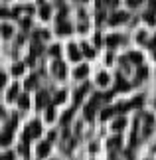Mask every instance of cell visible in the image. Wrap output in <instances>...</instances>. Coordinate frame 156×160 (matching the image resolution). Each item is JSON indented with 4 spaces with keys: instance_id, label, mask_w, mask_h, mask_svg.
<instances>
[{
    "instance_id": "1",
    "label": "cell",
    "mask_w": 156,
    "mask_h": 160,
    "mask_svg": "<svg viewBox=\"0 0 156 160\" xmlns=\"http://www.w3.org/2000/svg\"><path fill=\"white\" fill-rule=\"evenodd\" d=\"M40 132H42L40 122H38V121H34L32 125H30L26 131H24V142H28V140H30V138H34V137H40Z\"/></svg>"
},
{
    "instance_id": "2",
    "label": "cell",
    "mask_w": 156,
    "mask_h": 160,
    "mask_svg": "<svg viewBox=\"0 0 156 160\" xmlns=\"http://www.w3.org/2000/svg\"><path fill=\"white\" fill-rule=\"evenodd\" d=\"M127 18H128V14H127V12H115V14L109 18V24H113V26H117V24H123V22H127Z\"/></svg>"
},
{
    "instance_id": "3",
    "label": "cell",
    "mask_w": 156,
    "mask_h": 160,
    "mask_svg": "<svg viewBox=\"0 0 156 160\" xmlns=\"http://www.w3.org/2000/svg\"><path fill=\"white\" fill-rule=\"evenodd\" d=\"M52 71H53V75H55V77L63 79V77H65V65H63V61H55L53 67H52Z\"/></svg>"
},
{
    "instance_id": "4",
    "label": "cell",
    "mask_w": 156,
    "mask_h": 160,
    "mask_svg": "<svg viewBox=\"0 0 156 160\" xmlns=\"http://www.w3.org/2000/svg\"><path fill=\"white\" fill-rule=\"evenodd\" d=\"M36 103H38V109H43L49 105V95L46 93V91H40L38 93V99H36Z\"/></svg>"
},
{
    "instance_id": "5",
    "label": "cell",
    "mask_w": 156,
    "mask_h": 160,
    "mask_svg": "<svg viewBox=\"0 0 156 160\" xmlns=\"http://www.w3.org/2000/svg\"><path fill=\"white\" fill-rule=\"evenodd\" d=\"M49 154V140H46V142H40L38 144V156L43 158V156H48Z\"/></svg>"
},
{
    "instance_id": "6",
    "label": "cell",
    "mask_w": 156,
    "mask_h": 160,
    "mask_svg": "<svg viewBox=\"0 0 156 160\" xmlns=\"http://www.w3.org/2000/svg\"><path fill=\"white\" fill-rule=\"evenodd\" d=\"M67 53H69V58H71L73 61H79V59H81V52L77 50V46H73V44L67 48Z\"/></svg>"
},
{
    "instance_id": "7",
    "label": "cell",
    "mask_w": 156,
    "mask_h": 160,
    "mask_svg": "<svg viewBox=\"0 0 156 160\" xmlns=\"http://www.w3.org/2000/svg\"><path fill=\"white\" fill-rule=\"evenodd\" d=\"M71 32H73L71 24H63V22H59V26H58V34H61V36H67V34H71Z\"/></svg>"
},
{
    "instance_id": "8",
    "label": "cell",
    "mask_w": 156,
    "mask_h": 160,
    "mask_svg": "<svg viewBox=\"0 0 156 160\" xmlns=\"http://www.w3.org/2000/svg\"><path fill=\"white\" fill-rule=\"evenodd\" d=\"M87 91H89V85H81V87L77 89V93H75V105H77V103H81V99H83V95L87 93Z\"/></svg>"
},
{
    "instance_id": "9",
    "label": "cell",
    "mask_w": 156,
    "mask_h": 160,
    "mask_svg": "<svg viewBox=\"0 0 156 160\" xmlns=\"http://www.w3.org/2000/svg\"><path fill=\"white\" fill-rule=\"evenodd\" d=\"M124 125H127V119H124V117H118V119H115V122H113V131H123Z\"/></svg>"
},
{
    "instance_id": "10",
    "label": "cell",
    "mask_w": 156,
    "mask_h": 160,
    "mask_svg": "<svg viewBox=\"0 0 156 160\" xmlns=\"http://www.w3.org/2000/svg\"><path fill=\"white\" fill-rule=\"evenodd\" d=\"M127 59H128V61H133V63H136V65H140V63H142V55H140L138 52H130Z\"/></svg>"
},
{
    "instance_id": "11",
    "label": "cell",
    "mask_w": 156,
    "mask_h": 160,
    "mask_svg": "<svg viewBox=\"0 0 156 160\" xmlns=\"http://www.w3.org/2000/svg\"><path fill=\"white\" fill-rule=\"evenodd\" d=\"M10 142H12V132L4 131L2 134H0V144H2V146H6V144H10Z\"/></svg>"
},
{
    "instance_id": "12",
    "label": "cell",
    "mask_w": 156,
    "mask_h": 160,
    "mask_svg": "<svg viewBox=\"0 0 156 160\" xmlns=\"http://www.w3.org/2000/svg\"><path fill=\"white\" fill-rule=\"evenodd\" d=\"M0 32H2V36H4V38H10V36L14 34V28H12V26H8V24H2Z\"/></svg>"
},
{
    "instance_id": "13",
    "label": "cell",
    "mask_w": 156,
    "mask_h": 160,
    "mask_svg": "<svg viewBox=\"0 0 156 160\" xmlns=\"http://www.w3.org/2000/svg\"><path fill=\"white\" fill-rule=\"evenodd\" d=\"M128 87H130V85H128L127 81H124V79H123L121 75H118V77H117V89H118V91H127Z\"/></svg>"
},
{
    "instance_id": "14",
    "label": "cell",
    "mask_w": 156,
    "mask_h": 160,
    "mask_svg": "<svg viewBox=\"0 0 156 160\" xmlns=\"http://www.w3.org/2000/svg\"><path fill=\"white\" fill-rule=\"evenodd\" d=\"M121 42H123V38H121V36H109V38H107V44H109L111 48L118 46V44H121Z\"/></svg>"
},
{
    "instance_id": "15",
    "label": "cell",
    "mask_w": 156,
    "mask_h": 160,
    "mask_svg": "<svg viewBox=\"0 0 156 160\" xmlns=\"http://www.w3.org/2000/svg\"><path fill=\"white\" fill-rule=\"evenodd\" d=\"M18 105H20V109H28V107H30L28 95H20V97H18Z\"/></svg>"
},
{
    "instance_id": "16",
    "label": "cell",
    "mask_w": 156,
    "mask_h": 160,
    "mask_svg": "<svg viewBox=\"0 0 156 160\" xmlns=\"http://www.w3.org/2000/svg\"><path fill=\"white\" fill-rule=\"evenodd\" d=\"M87 71H89V67H87V65L77 67V69H75V77H77V79H83V77L87 75Z\"/></svg>"
},
{
    "instance_id": "17",
    "label": "cell",
    "mask_w": 156,
    "mask_h": 160,
    "mask_svg": "<svg viewBox=\"0 0 156 160\" xmlns=\"http://www.w3.org/2000/svg\"><path fill=\"white\" fill-rule=\"evenodd\" d=\"M49 14H52V8L43 4L42 8H40V16H42V20H48V18H49Z\"/></svg>"
},
{
    "instance_id": "18",
    "label": "cell",
    "mask_w": 156,
    "mask_h": 160,
    "mask_svg": "<svg viewBox=\"0 0 156 160\" xmlns=\"http://www.w3.org/2000/svg\"><path fill=\"white\" fill-rule=\"evenodd\" d=\"M109 148L115 150V148H121V137H113L109 140Z\"/></svg>"
},
{
    "instance_id": "19",
    "label": "cell",
    "mask_w": 156,
    "mask_h": 160,
    "mask_svg": "<svg viewBox=\"0 0 156 160\" xmlns=\"http://www.w3.org/2000/svg\"><path fill=\"white\" fill-rule=\"evenodd\" d=\"M97 83L101 85V87H105V85H109V75H107V73H99V77H97Z\"/></svg>"
},
{
    "instance_id": "20",
    "label": "cell",
    "mask_w": 156,
    "mask_h": 160,
    "mask_svg": "<svg viewBox=\"0 0 156 160\" xmlns=\"http://www.w3.org/2000/svg\"><path fill=\"white\" fill-rule=\"evenodd\" d=\"M24 69H26V65H24V63H16L14 67H12V73H14V75H22Z\"/></svg>"
},
{
    "instance_id": "21",
    "label": "cell",
    "mask_w": 156,
    "mask_h": 160,
    "mask_svg": "<svg viewBox=\"0 0 156 160\" xmlns=\"http://www.w3.org/2000/svg\"><path fill=\"white\" fill-rule=\"evenodd\" d=\"M16 97H18V85H12L8 91V101H14Z\"/></svg>"
},
{
    "instance_id": "22",
    "label": "cell",
    "mask_w": 156,
    "mask_h": 160,
    "mask_svg": "<svg viewBox=\"0 0 156 160\" xmlns=\"http://www.w3.org/2000/svg\"><path fill=\"white\" fill-rule=\"evenodd\" d=\"M113 113H115V109H113V107L103 109V111H101V119H109V117H113Z\"/></svg>"
},
{
    "instance_id": "23",
    "label": "cell",
    "mask_w": 156,
    "mask_h": 160,
    "mask_svg": "<svg viewBox=\"0 0 156 160\" xmlns=\"http://www.w3.org/2000/svg\"><path fill=\"white\" fill-rule=\"evenodd\" d=\"M46 119H48V121H53V119H55V109H53V105H48V113H46Z\"/></svg>"
},
{
    "instance_id": "24",
    "label": "cell",
    "mask_w": 156,
    "mask_h": 160,
    "mask_svg": "<svg viewBox=\"0 0 156 160\" xmlns=\"http://www.w3.org/2000/svg\"><path fill=\"white\" fill-rule=\"evenodd\" d=\"M146 75H148V69H146V67H142V65H140V67H138V73H136V79L140 81V79H144Z\"/></svg>"
},
{
    "instance_id": "25",
    "label": "cell",
    "mask_w": 156,
    "mask_h": 160,
    "mask_svg": "<svg viewBox=\"0 0 156 160\" xmlns=\"http://www.w3.org/2000/svg\"><path fill=\"white\" fill-rule=\"evenodd\" d=\"M65 97H67L65 91H59V93L53 97V103H63V101H65Z\"/></svg>"
},
{
    "instance_id": "26",
    "label": "cell",
    "mask_w": 156,
    "mask_h": 160,
    "mask_svg": "<svg viewBox=\"0 0 156 160\" xmlns=\"http://www.w3.org/2000/svg\"><path fill=\"white\" fill-rule=\"evenodd\" d=\"M73 117V109H69V111H65V115L61 117V122H63V125H67V122H69V119Z\"/></svg>"
},
{
    "instance_id": "27",
    "label": "cell",
    "mask_w": 156,
    "mask_h": 160,
    "mask_svg": "<svg viewBox=\"0 0 156 160\" xmlns=\"http://www.w3.org/2000/svg\"><path fill=\"white\" fill-rule=\"evenodd\" d=\"M83 53L87 55V58H93V55H95V50H93V48H89L87 44H83Z\"/></svg>"
},
{
    "instance_id": "28",
    "label": "cell",
    "mask_w": 156,
    "mask_h": 160,
    "mask_svg": "<svg viewBox=\"0 0 156 160\" xmlns=\"http://www.w3.org/2000/svg\"><path fill=\"white\" fill-rule=\"evenodd\" d=\"M36 81H38V77H36V75H32V77H30L28 81H26V89H32V87H36Z\"/></svg>"
},
{
    "instance_id": "29",
    "label": "cell",
    "mask_w": 156,
    "mask_h": 160,
    "mask_svg": "<svg viewBox=\"0 0 156 160\" xmlns=\"http://www.w3.org/2000/svg\"><path fill=\"white\" fill-rule=\"evenodd\" d=\"M144 22H148V24H156V18H154L152 12H146V14H144Z\"/></svg>"
},
{
    "instance_id": "30",
    "label": "cell",
    "mask_w": 156,
    "mask_h": 160,
    "mask_svg": "<svg viewBox=\"0 0 156 160\" xmlns=\"http://www.w3.org/2000/svg\"><path fill=\"white\" fill-rule=\"evenodd\" d=\"M49 53L58 58V55H59V46H52V48H49Z\"/></svg>"
},
{
    "instance_id": "31",
    "label": "cell",
    "mask_w": 156,
    "mask_h": 160,
    "mask_svg": "<svg viewBox=\"0 0 156 160\" xmlns=\"http://www.w3.org/2000/svg\"><path fill=\"white\" fill-rule=\"evenodd\" d=\"M142 2V0H127V4L130 6V8H136V6H138Z\"/></svg>"
},
{
    "instance_id": "32",
    "label": "cell",
    "mask_w": 156,
    "mask_h": 160,
    "mask_svg": "<svg viewBox=\"0 0 156 160\" xmlns=\"http://www.w3.org/2000/svg\"><path fill=\"white\" fill-rule=\"evenodd\" d=\"M12 12L8 10V8H0V16H10Z\"/></svg>"
},
{
    "instance_id": "33",
    "label": "cell",
    "mask_w": 156,
    "mask_h": 160,
    "mask_svg": "<svg viewBox=\"0 0 156 160\" xmlns=\"http://www.w3.org/2000/svg\"><path fill=\"white\" fill-rule=\"evenodd\" d=\"M20 152H24V154H28V144H26V142H22V144H20Z\"/></svg>"
},
{
    "instance_id": "34",
    "label": "cell",
    "mask_w": 156,
    "mask_h": 160,
    "mask_svg": "<svg viewBox=\"0 0 156 160\" xmlns=\"http://www.w3.org/2000/svg\"><path fill=\"white\" fill-rule=\"evenodd\" d=\"M4 85H6V75H4V73H0V87H4Z\"/></svg>"
},
{
    "instance_id": "35",
    "label": "cell",
    "mask_w": 156,
    "mask_h": 160,
    "mask_svg": "<svg viewBox=\"0 0 156 160\" xmlns=\"http://www.w3.org/2000/svg\"><path fill=\"white\" fill-rule=\"evenodd\" d=\"M150 12H152V14L156 12V0H150Z\"/></svg>"
},
{
    "instance_id": "36",
    "label": "cell",
    "mask_w": 156,
    "mask_h": 160,
    "mask_svg": "<svg viewBox=\"0 0 156 160\" xmlns=\"http://www.w3.org/2000/svg\"><path fill=\"white\" fill-rule=\"evenodd\" d=\"M148 46H150L152 50H156V36H154V38H152V42H148Z\"/></svg>"
},
{
    "instance_id": "37",
    "label": "cell",
    "mask_w": 156,
    "mask_h": 160,
    "mask_svg": "<svg viewBox=\"0 0 156 160\" xmlns=\"http://www.w3.org/2000/svg\"><path fill=\"white\" fill-rule=\"evenodd\" d=\"M144 40H146V34L140 32V34H138V42H144Z\"/></svg>"
},
{
    "instance_id": "38",
    "label": "cell",
    "mask_w": 156,
    "mask_h": 160,
    "mask_svg": "<svg viewBox=\"0 0 156 160\" xmlns=\"http://www.w3.org/2000/svg\"><path fill=\"white\" fill-rule=\"evenodd\" d=\"M2 158H4V160H14V156H12V154H10V152H8V154H4Z\"/></svg>"
},
{
    "instance_id": "39",
    "label": "cell",
    "mask_w": 156,
    "mask_h": 160,
    "mask_svg": "<svg viewBox=\"0 0 156 160\" xmlns=\"http://www.w3.org/2000/svg\"><path fill=\"white\" fill-rule=\"evenodd\" d=\"M30 26V20H22V28H28Z\"/></svg>"
},
{
    "instance_id": "40",
    "label": "cell",
    "mask_w": 156,
    "mask_h": 160,
    "mask_svg": "<svg viewBox=\"0 0 156 160\" xmlns=\"http://www.w3.org/2000/svg\"><path fill=\"white\" fill-rule=\"evenodd\" d=\"M2 117H4V109H0V119H2Z\"/></svg>"
},
{
    "instance_id": "41",
    "label": "cell",
    "mask_w": 156,
    "mask_h": 160,
    "mask_svg": "<svg viewBox=\"0 0 156 160\" xmlns=\"http://www.w3.org/2000/svg\"><path fill=\"white\" fill-rule=\"evenodd\" d=\"M154 59H156V50H154Z\"/></svg>"
},
{
    "instance_id": "42",
    "label": "cell",
    "mask_w": 156,
    "mask_h": 160,
    "mask_svg": "<svg viewBox=\"0 0 156 160\" xmlns=\"http://www.w3.org/2000/svg\"><path fill=\"white\" fill-rule=\"evenodd\" d=\"M0 160H4V158H2V156H0Z\"/></svg>"
}]
</instances>
